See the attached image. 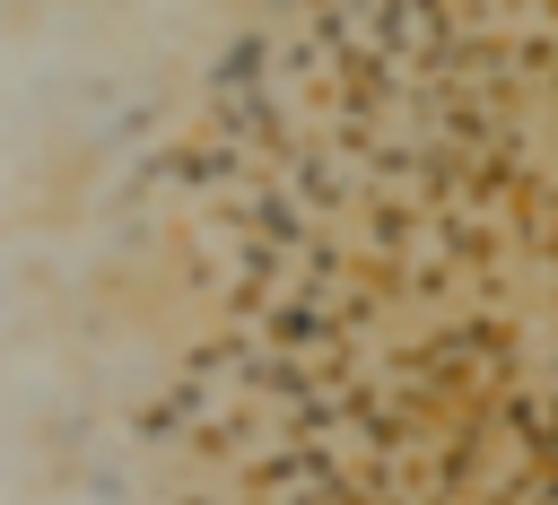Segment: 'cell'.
<instances>
[{
    "mask_svg": "<svg viewBox=\"0 0 558 505\" xmlns=\"http://www.w3.org/2000/svg\"><path fill=\"white\" fill-rule=\"evenodd\" d=\"M0 505H558V0H0Z\"/></svg>",
    "mask_w": 558,
    "mask_h": 505,
    "instance_id": "6da1fadb",
    "label": "cell"
}]
</instances>
